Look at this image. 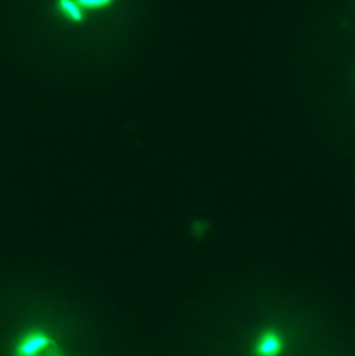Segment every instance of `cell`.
<instances>
[{
	"label": "cell",
	"mask_w": 355,
	"mask_h": 356,
	"mask_svg": "<svg viewBox=\"0 0 355 356\" xmlns=\"http://www.w3.org/2000/svg\"><path fill=\"white\" fill-rule=\"evenodd\" d=\"M78 2L84 11H99V9L111 6V2H106V0H78Z\"/></svg>",
	"instance_id": "obj_4"
},
{
	"label": "cell",
	"mask_w": 355,
	"mask_h": 356,
	"mask_svg": "<svg viewBox=\"0 0 355 356\" xmlns=\"http://www.w3.org/2000/svg\"><path fill=\"white\" fill-rule=\"evenodd\" d=\"M203 225H207L204 224V221H194V227H193V232L194 234H198V235H203Z\"/></svg>",
	"instance_id": "obj_5"
},
{
	"label": "cell",
	"mask_w": 355,
	"mask_h": 356,
	"mask_svg": "<svg viewBox=\"0 0 355 356\" xmlns=\"http://www.w3.org/2000/svg\"><path fill=\"white\" fill-rule=\"evenodd\" d=\"M285 335L276 327L264 328L260 334L255 337L251 355L253 356H281L285 351Z\"/></svg>",
	"instance_id": "obj_2"
},
{
	"label": "cell",
	"mask_w": 355,
	"mask_h": 356,
	"mask_svg": "<svg viewBox=\"0 0 355 356\" xmlns=\"http://www.w3.org/2000/svg\"><path fill=\"white\" fill-rule=\"evenodd\" d=\"M57 11H59V14L63 16L66 21L75 23V25L84 23L85 19V11L81 9L78 0H59V2H57Z\"/></svg>",
	"instance_id": "obj_3"
},
{
	"label": "cell",
	"mask_w": 355,
	"mask_h": 356,
	"mask_svg": "<svg viewBox=\"0 0 355 356\" xmlns=\"http://www.w3.org/2000/svg\"><path fill=\"white\" fill-rule=\"evenodd\" d=\"M12 356H64L56 337L46 328H28L16 339Z\"/></svg>",
	"instance_id": "obj_1"
}]
</instances>
